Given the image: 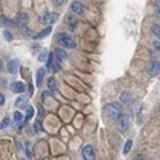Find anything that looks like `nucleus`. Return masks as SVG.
Here are the masks:
<instances>
[{"label":"nucleus","mask_w":160,"mask_h":160,"mask_svg":"<svg viewBox=\"0 0 160 160\" xmlns=\"http://www.w3.org/2000/svg\"><path fill=\"white\" fill-rule=\"evenodd\" d=\"M104 112L111 120H117L120 115L123 114V109H122V104L120 102H109V104H106Z\"/></svg>","instance_id":"obj_1"},{"label":"nucleus","mask_w":160,"mask_h":160,"mask_svg":"<svg viewBox=\"0 0 160 160\" xmlns=\"http://www.w3.org/2000/svg\"><path fill=\"white\" fill-rule=\"evenodd\" d=\"M55 40H56L59 45L66 47V48H75V40L71 35H68V34H56L55 35Z\"/></svg>","instance_id":"obj_2"},{"label":"nucleus","mask_w":160,"mask_h":160,"mask_svg":"<svg viewBox=\"0 0 160 160\" xmlns=\"http://www.w3.org/2000/svg\"><path fill=\"white\" fill-rule=\"evenodd\" d=\"M117 125H118V131L120 133H127L128 128H130V117L122 114L118 118H117Z\"/></svg>","instance_id":"obj_3"},{"label":"nucleus","mask_w":160,"mask_h":160,"mask_svg":"<svg viewBox=\"0 0 160 160\" xmlns=\"http://www.w3.org/2000/svg\"><path fill=\"white\" fill-rule=\"evenodd\" d=\"M38 21L42 22V24L50 26V24H53V22L58 21V13H47V15H42V16L38 18Z\"/></svg>","instance_id":"obj_4"},{"label":"nucleus","mask_w":160,"mask_h":160,"mask_svg":"<svg viewBox=\"0 0 160 160\" xmlns=\"http://www.w3.org/2000/svg\"><path fill=\"white\" fill-rule=\"evenodd\" d=\"M148 71H149V74L151 75H160V61H152L151 64H149V68H148Z\"/></svg>","instance_id":"obj_5"},{"label":"nucleus","mask_w":160,"mask_h":160,"mask_svg":"<svg viewBox=\"0 0 160 160\" xmlns=\"http://www.w3.org/2000/svg\"><path fill=\"white\" fill-rule=\"evenodd\" d=\"M82 152H83V158H87V160L95 158V149H93V146H85Z\"/></svg>","instance_id":"obj_6"},{"label":"nucleus","mask_w":160,"mask_h":160,"mask_svg":"<svg viewBox=\"0 0 160 160\" xmlns=\"http://www.w3.org/2000/svg\"><path fill=\"white\" fill-rule=\"evenodd\" d=\"M28 21H29V16L26 15V13H19V15L16 16V24L19 26V28H24V26L28 24Z\"/></svg>","instance_id":"obj_7"},{"label":"nucleus","mask_w":160,"mask_h":160,"mask_svg":"<svg viewBox=\"0 0 160 160\" xmlns=\"http://www.w3.org/2000/svg\"><path fill=\"white\" fill-rule=\"evenodd\" d=\"M71 8H72V11L75 13V15H82V13L85 11V7H83V3H80V2H72Z\"/></svg>","instance_id":"obj_8"},{"label":"nucleus","mask_w":160,"mask_h":160,"mask_svg":"<svg viewBox=\"0 0 160 160\" xmlns=\"http://www.w3.org/2000/svg\"><path fill=\"white\" fill-rule=\"evenodd\" d=\"M18 68H19V61L18 59H11L8 62V72L10 74H16L18 72Z\"/></svg>","instance_id":"obj_9"},{"label":"nucleus","mask_w":160,"mask_h":160,"mask_svg":"<svg viewBox=\"0 0 160 160\" xmlns=\"http://www.w3.org/2000/svg\"><path fill=\"white\" fill-rule=\"evenodd\" d=\"M11 90L15 91V93H24L26 87H24V83H21V82H15V83H11Z\"/></svg>","instance_id":"obj_10"},{"label":"nucleus","mask_w":160,"mask_h":160,"mask_svg":"<svg viewBox=\"0 0 160 160\" xmlns=\"http://www.w3.org/2000/svg\"><path fill=\"white\" fill-rule=\"evenodd\" d=\"M13 122H15V125H21L24 122V117L19 111H15V114H13Z\"/></svg>","instance_id":"obj_11"},{"label":"nucleus","mask_w":160,"mask_h":160,"mask_svg":"<svg viewBox=\"0 0 160 160\" xmlns=\"http://www.w3.org/2000/svg\"><path fill=\"white\" fill-rule=\"evenodd\" d=\"M53 53H55V56H56V59H59V61H64L66 58H68V55H66V51H64V50H61V48L55 50V51H53Z\"/></svg>","instance_id":"obj_12"},{"label":"nucleus","mask_w":160,"mask_h":160,"mask_svg":"<svg viewBox=\"0 0 160 160\" xmlns=\"http://www.w3.org/2000/svg\"><path fill=\"white\" fill-rule=\"evenodd\" d=\"M51 32V28H50V26H48V28H45L42 32H38V34H35L34 35V38H43V37H47L48 34Z\"/></svg>","instance_id":"obj_13"},{"label":"nucleus","mask_w":160,"mask_h":160,"mask_svg":"<svg viewBox=\"0 0 160 160\" xmlns=\"http://www.w3.org/2000/svg\"><path fill=\"white\" fill-rule=\"evenodd\" d=\"M43 78H45V69H38L37 71V85H42Z\"/></svg>","instance_id":"obj_14"},{"label":"nucleus","mask_w":160,"mask_h":160,"mask_svg":"<svg viewBox=\"0 0 160 160\" xmlns=\"http://www.w3.org/2000/svg\"><path fill=\"white\" fill-rule=\"evenodd\" d=\"M34 117V108L32 106H28V108H26V117H24V122L26 120H29V118H32Z\"/></svg>","instance_id":"obj_15"},{"label":"nucleus","mask_w":160,"mask_h":160,"mask_svg":"<svg viewBox=\"0 0 160 160\" xmlns=\"http://www.w3.org/2000/svg\"><path fill=\"white\" fill-rule=\"evenodd\" d=\"M16 108L18 109H26V108H28V102H26V99L24 98H19V99H16Z\"/></svg>","instance_id":"obj_16"},{"label":"nucleus","mask_w":160,"mask_h":160,"mask_svg":"<svg viewBox=\"0 0 160 160\" xmlns=\"http://www.w3.org/2000/svg\"><path fill=\"white\" fill-rule=\"evenodd\" d=\"M26 154H28V158H34V148L31 142H28V146H26Z\"/></svg>","instance_id":"obj_17"},{"label":"nucleus","mask_w":160,"mask_h":160,"mask_svg":"<svg viewBox=\"0 0 160 160\" xmlns=\"http://www.w3.org/2000/svg\"><path fill=\"white\" fill-rule=\"evenodd\" d=\"M37 58H38L40 62H45V61L48 59V51H47V50H42V51H40V55H38Z\"/></svg>","instance_id":"obj_18"},{"label":"nucleus","mask_w":160,"mask_h":160,"mask_svg":"<svg viewBox=\"0 0 160 160\" xmlns=\"http://www.w3.org/2000/svg\"><path fill=\"white\" fill-rule=\"evenodd\" d=\"M48 90L50 91H55L56 90V80H55V77L48 78Z\"/></svg>","instance_id":"obj_19"},{"label":"nucleus","mask_w":160,"mask_h":160,"mask_svg":"<svg viewBox=\"0 0 160 160\" xmlns=\"http://www.w3.org/2000/svg\"><path fill=\"white\" fill-rule=\"evenodd\" d=\"M152 34H154L157 38H160V26H157V24L152 26Z\"/></svg>","instance_id":"obj_20"},{"label":"nucleus","mask_w":160,"mask_h":160,"mask_svg":"<svg viewBox=\"0 0 160 160\" xmlns=\"http://www.w3.org/2000/svg\"><path fill=\"white\" fill-rule=\"evenodd\" d=\"M131 146H133V141H131V139H128V141L125 142V148H123V154H128V152H130Z\"/></svg>","instance_id":"obj_21"},{"label":"nucleus","mask_w":160,"mask_h":160,"mask_svg":"<svg viewBox=\"0 0 160 160\" xmlns=\"http://www.w3.org/2000/svg\"><path fill=\"white\" fill-rule=\"evenodd\" d=\"M8 125H10V118H3V120H2V123H0V128L3 130V128H7Z\"/></svg>","instance_id":"obj_22"},{"label":"nucleus","mask_w":160,"mask_h":160,"mask_svg":"<svg viewBox=\"0 0 160 160\" xmlns=\"http://www.w3.org/2000/svg\"><path fill=\"white\" fill-rule=\"evenodd\" d=\"M155 15H157V18H160V2L155 3Z\"/></svg>","instance_id":"obj_23"},{"label":"nucleus","mask_w":160,"mask_h":160,"mask_svg":"<svg viewBox=\"0 0 160 160\" xmlns=\"http://www.w3.org/2000/svg\"><path fill=\"white\" fill-rule=\"evenodd\" d=\"M34 128H35V133H40V122H35Z\"/></svg>","instance_id":"obj_24"},{"label":"nucleus","mask_w":160,"mask_h":160,"mask_svg":"<svg viewBox=\"0 0 160 160\" xmlns=\"http://www.w3.org/2000/svg\"><path fill=\"white\" fill-rule=\"evenodd\" d=\"M5 38H7V40H11V38H13V37H11V34H10L8 31H5Z\"/></svg>","instance_id":"obj_25"},{"label":"nucleus","mask_w":160,"mask_h":160,"mask_svg":"<svg viewBox=\"0 0 160 160\" xmlns=\"http://www.w3.org/2000/svg\"><path fill=\"white\" fill-rule=\"evenodd\" d=\"M154 47H155V50L160 53V42H155V43H154Z\"/></svg>","instance_id":"obj_26"},{"label":"nucleus","mask_w":160,"mask_h":160,"mask_svg":"<svg viewBox=\"0 0 160 160\" xmlns=\"http://www.w3.org/2000/svg\"><path fill=\"white\" fill-rule=\"evenodd\" d=\"M5 102V98H3V95H2V93H0V106H2Z\"/></svg>","instance_id":"obj_27"},{"label":"nucleus","mask_w":160,"mask_h":160,"mask_svg":"<svg viewBox=\"0 0 160 160\" xmlns=\"http://www.w3.org/2000/svg\"><path fill=\"white\" fill-rule=\"evenodd\" d=\"M64 2H66V0H55V3H56V5H62Z\"/></svg>","instance_id":"obj_28"},{"label":"nucleus","mask_w":160,"mask_h":160,"mask_svg":"<svg viewBox=\"0 0 160 160\" xmlns=\"http://www.w3.org/2000/svg\"><path fill=\"white\" fill-rule=\"evenodd\" d=\"M38 115H40V118H42V115H43V109H42V108L38 109Z\"/></svg>","instance_id":"obj_29"},{"label":"nucleus","mask_w":160,"mask_h":160,"mask_svg":"<svg viewBox=\"0 0 160 160\" xmlns=\"http://www.w3.org/2000/svg\"><path fill=\"white\" fill-rule=\"evenodd\" d=\"M2 66H3V64H2V61H0V69H2Z\"/></svg>","instance_id":"obj_30"}]
</instances>
